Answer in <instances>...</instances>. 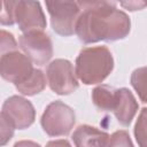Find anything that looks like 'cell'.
Returning a JSON list of instances; mask_svg holds the SVG:
<instances>
[{"label":"cell","mask_w":147,"mask_h":147,"mask_svg":"<svg viewBox=\"0 0 147 147\" xmlns=\"http://www.w3.org/2000/svg\"><path fill=\"white\" fill-rule=\"evenodd\" d=\"M117 98V90L110 87L108 85L96 86L92 91V100L93 103L101 110L113 111Z\"/></svg>","instance_id":"7c38bea8"},{"label":"cell","mask_w":147,"mask_h":147,"mask_svg":"<svg viewBox=\"0 0 147 147\" xmlns=\"http://www.w3.org/2000/svg\"><path fill=\"white\" fill-rule=\"evenodd\" d=\"M114 68V59L106 46L83 48L76 59V75L85 85L103 82Z\"/></svg>","instance_id":"7a4b0ae2"},{"label":"cell","mask_w":147,"mask_h":147,"mask_svg":"<svg viewBox=\"0 0 147 147\" xmlns=\"http://www.w3.org/2000/svg\"><path fill=\"white\" fill-rule=\"evenodd\" d=\"M14 16L20 30L24 33L42 31L46 28V18L38 1H14Z\"/></svg>","instance_id":"ba28073f"},{"label":"cell","mask_w":147,"mask_h":147,"mask_svg":"<svg viewBox=\"0 0 147 147\" xmlns=\"http://www.w3.org/2000/svg\"><path fill=\"white\" fill-rule=\"evenodd\" d=\"M46 147H71L68 140L65 139H59V140H52L48 141Z\"/></svg>","instance_id":"ffe728a7"},{"label":"cell","mask_w":147,"mask_h":147,"mask_svg":"<svg viewBox=\"0 0 147 147\" xmlns=\"http://www.w3.org/2000/svg\"><path fill=\"white\" fill-rule=\"evenodd\" d=\"M0 118H1V138H0V144L1 146H5L13 137L14 134V125L3 116V115H0Z\"/></svg>","instance_id":"ac0fdd59"},{"label":"cell","mask_w":147,"mask_h":147,"mask_svg":"<svg viewBox=\"0 0 147 147\" xmlns=\"http://www.w3.org/2000/svg\"><path fill=\"white\" fill-rule=\"evenodd\" d=\"M0 22L2 25H13L15 22L14 16V1L2 2V9L0 14Z\"/></svg>","instance_id":"e0dca14e"},{"label":"cell","mask_w":147,"mask_h":147,"mask_svg":"<svg viewBox=\"0 0 147 147\" xmlns=\"http://www.w3.org/2000/svg\"><path fill=\"white\" fill-rule=\"evenodd\" d=\"M137 110H138V102L136 101V98L133 96L131 91L125 87L118 88L116 103L113 110L118 123H121L124 126L130 125L133 117L137 114Z\"/></svg>","instance_id":"30bf717a"},{"label":"cell","mask_w":147,"mask_h":147,"mask_svg":"<svg viewBox=\"0 0 147 147\" xmlns=\"http://www.w3.org/2000/svg\"><path fill=\"white\" fill-rule=\"evenodd\" d=\"M33 71L32 62L25 54L13 51L1 55L0 74L5 80L18 85L25 82Z\"/></svg>","instance_id":"52a82bcc"},{"label":"cell","mask_w":147,"mask_h":147,"mask_svg":"<svg viewBox=\"0 0 147 147\" xmlns=\"http://www.w3.org/2000/svg\"><path fill=\"white\" fill-rule=\"evenodd\" d=\"M82 13L77 20L75 32L84 44L101 40L115 41L125 38L131 28L129 16L116 8L115 2H79Z\"/></svg>","instance_id":"6da1fadb"},{"label":"cell","mask_w":147,"mask_h":147,"mask_svg":"<svg viewBox=\"0 0 147 147\" xmlns=\"http://www.w3.org/2000/svg\"><path fill=\"white\" fill-rule=\"evenodd\" d=\"M53 30L63 37L74 34L77 20L82 13L79 2L76 1H47Z\"/></svg>","instance_id":"277c9868"},{"label":"cell","mask_w":147,"mask_h":147,"mask_svg":"<svg viewBox=\"0 0 147 147\" xmlns=\"http://www.w3.org/2000/svg\"><path fill=\"white\" fill-rule=\"evenodd\" d=\"M75 113L72 108L62 101L49 103L40 119L44 131L51 137L67 136L75 124Z\"/></svg>","instance_id":"3957f363"},{"label":"cell","mask_w":147,"mask_h":147,"mask_svg":"<svg viewBox=\"0 0 147 147\" xmlns=\"http://www.w3.org/2000/svg\"><path fill=\"white\" fill-rule=\"evenodd\" d=\"M16 41L11 33L1 30V55L8 52H13L16 48Z\"/></svg>","instance_id":"d6986e66"},{"label":"cell","mask_w":147,"mask_h":147,"mask_svg":"<svg viewBox=\"0 0 147 147\" xmlns=\"http://www.w3.org/2000/svg\"><path fill=\"white\" fill-rule=\"evenodd\" d=\"M1 115H3L15 129L23 130L33 124L36 110L32 103L26 99L18 95H13L3 102Z\"/></svg>","instance_id":"9c48e42d"},{"label":"cell","mask_w":147,"mask_h":147,"mask_svg":"<svg viewBox=\"0 0 147 147\" xmlns=\"http://www.w3.org/2000/svg\"><path fill=\"white\" fill-rule=\"evenodd\" d=\"M134 137L139 147H147V108H144L134 125Z\"/></svg>","instance_id":"9a60e30c"},{"label":"cell","mask_w":147,"mask_h":147,"mask_svg":"<svg viewBox=\"0 0 147 147\" xmlns=\"http://www.w3.org/2000/svg\"><path fill=\"white\" fill-rule=\"evenodd\" d=\"M106 147H133V144L129 133L124 130H119L110 136Z\"/></svg>","instance_id":"2e32d148"},{"label":"cell","mask_w":147,"mask_h":147,"mask_svg":"<svg viewBox=\"0 0 147 147\" xmlns=\"http://www.w3.org/2000/svg\"><path fill=\"white\" fill-rule=\"evenodd\" d=\"M18 44L24 54L34 64L42 65L47 63L53 55L52 40L44 31L23 33L18 39Z\"/></svg>","instance_id":"8992f818"},{"label":"cell","mask_w":147,"mask_h":147,"mask_svg":"<svg viewBox=\"0 0 147 147\" xmlns=\"http://www.w3.org/2000/svg\"><path fill=\"white\" fill-rule=\"evenodd\" d=\"M122 6L129 8V10H137L141 7H144L146 3L145 2H137V1H133V2H122L121 3Z\"/></svg>","instance_id":"44dd1931"},{"label":"cell","mask_w":147,"mask_h":147,"mask_svg":"<svg viewBox=\"0 0 147 147\" xmlns=\"http://www.w3.org/2000/svg\"><path fill=\"white\" fill-rule=\"evenodd\" d=\"M14 147H41V146L31 140H21V141H17L14 145Z\"/></svg>","instance_id":"7402d4cb"},{"label":"cell","mask_w":147,"mask_h":147,"mask_svg":"<svg viewBox=\"0 0 147 147\" xmlns=\"http://www.w3.org/2000/svg\"><path fill=\"white\" fill-rule=\"evenodd\" d=\"M131 85L136 90L139 99L147 103V67L138 68L132 72Z\"/></svg>","instance_id":"5bb4252c"},{"label":"cell","mask_w":147,"mask_h":147,"mask_svg":"<svg viewBox=\"0 0 147 147\" xmlns=\"http://www.w3.org/2000/svg\"><path fill=\"white\" fill-rule=\"evenodd\" d=\"M16 90L22 93L23 95H36L38 93H40L45 86H46V79H45V75L42 74L41 70L39 69H34V71L32 72V75L23 83L15 85Z\"/></svg>","instance_id":"4fadbf2b"},{"label":"cell","mask_w":147,"mask_h":147,"mask_svg":"<svg viewBox=\"0 0 147 147\" xmlns=\"http://www.w3.org/2000/svg\"><path fill=\"white\" fill-rule=\"evenodd\" d=\"M47 79L51 90L59 95H67L78 88V80L70 61L56 59L47 67Z\"/></svg>","instance_id":"5b68a950"},{"label":"cell","mask_w":147,"mask_h":147,"mask_svg":"<svg viewBox=\"0 0 147 147\" xmlns=\"http://www.w3.org/2000/svg\"><path fill=\"white\" fill-rule=\"evenodd\" d=\"M110 136L91 125H80L72 133L76 147H106Z\"/></svg>","instance_id":"8fae6325"}]
</instances>
